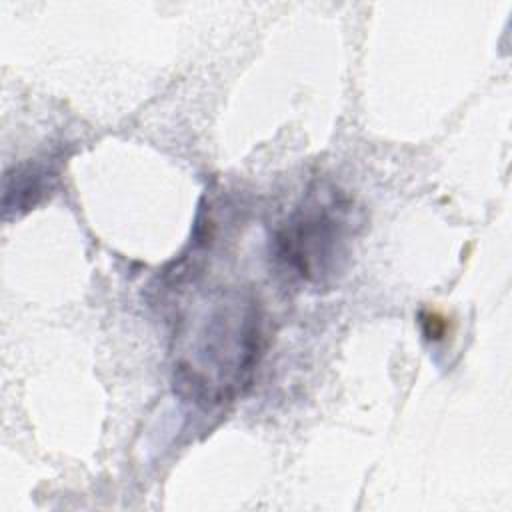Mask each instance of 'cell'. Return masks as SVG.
Returning <instances> with one entry per match:
<instances>
[{
  "instance_id": "cell-1",
  "label": "cell",
  "mask_w": 512,
  "mask_h": 512,
  "mask_svg": "<svg viewBox=\"0 0 512 512\" xmlns=\"http://www.w3.org/2000/svg\"><path fill=\"white\" fill-rule=\"evenodd\" d=\"M350 204L336 190L302 198L274 234V256L304 282H324L346 250Z\"/></svg>"
},
{
  "instance_id": "cell-2",
  "label": "cell",
  "mask_w": 512,
  "mask_h": 512,
  "mask_svg": "<svg viewBox=\"0 0 512 512\" xmlns=\"http://www.w3.org/2000/svg\"><path fill=\"white\" fill-rule=\"evenodd\" d=\"M56 178V170H52L46 164H22L14 166L4 176V216H10V210L14 212H26L34 208L44 194L52 188V182Z\"/></svg>"
}]
</instances>
